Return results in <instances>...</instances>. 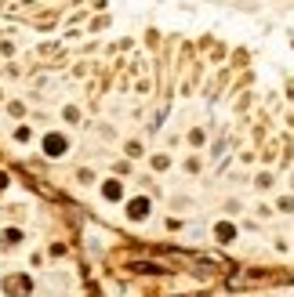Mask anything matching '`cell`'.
I'll return each instance as SVG.
<instances>
[{
  "label": "cell",
  "mask_w": 294,
  "mask_h": 297,
  "mask_svg": "<svg viewBox=\"0 0 294 297\" xmlns=\"http://www.w3.org/2000/svg\"><path fill=\"white\" fill-rule=\"evenodd\" d=\"M44 149H48V152H51V156H62V149H66V142H62V138H58V134H51V138H48V142H44Z\"/></svg>",
  "instance_id": "2"
},
{
  "label": "cell",
  "mask_w": 294,
  "mask_h": 297,
  "mask_svg": "<svg viewBox=\"0 0 294 297\" xmlns=\"http://www.w3.org/2000/svg\"><path fill=\"white\" fill-rule=\"evenodd\" d=\"M22 239V232H4V246H15Z\"/></svg>",
  "instance_id": "4"
},
{
  "label": "cell",
  "mask_w": 294,
  "mask_h": 297,
  "mask_svg": "<svg viewBox=\"0 0 294 297\" xmlns=\"http://www.w3.org/2000/svg\"><path fill=\"white\" fill-rule=\"evenodd\" d=\"M229 236H233V229H229V225H218V239L229 243Z\"/></svg>",
  "instance_id": "5"
},
{
  "label": "cell",
  "mask_w": 294,
  "mask_h": 297,
  "mask_svg": "<svg viewBox=\"0 0 294 297\" xmlns=\"http://www.w3.org/2000/svg\"><path fill=\"white\" fill-rule=\"evenodd\" d=\"M131 218H145V199H135L131 203Z\"/></svg>",
  "instance_id": "3"
},
{
  "label": "cell",
  "mask_w": 294,
  "mask_h": 297,
  "mask_svg": "<svg viewBox=\"0 0 294 297\" xmlns=\"http://www.w3.org/2000/svg\"><path fill=\"white\" fill-rule=\"evenodd\" d=\"M4 290L15 293V297H26L29 293V279L26 276H11V279H4Z\"/></svg>",
  "instance_id": "1"
}]
</instances>
